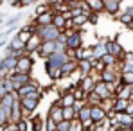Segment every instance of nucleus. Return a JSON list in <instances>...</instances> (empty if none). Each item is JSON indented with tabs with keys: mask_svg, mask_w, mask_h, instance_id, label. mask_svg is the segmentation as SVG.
I'll return each instance as SVG.
<instances>
[{
	"mask_svg": "<svg viewBox=\"0 0 133 131\" xmlns=\"http://www.w3.org/2000/svg\"><path fill=\"white\" fill-rule=\"evenodd\" d=\"M61 32H63V31H59V29L54 27V25H38V27H36V34H38L43 42H56Z\"/></svg>",
	"mask_w": 133,
	"mask_h": 131,
	"instance_id": "f257e3e1",
	"label": "nucleus"
},
{
	"mask_svg": "<svg viewBox=\"0 0 133 131\" xmlns=\"http://www.w3.org/2000/svg\"><path fill=\"white\" fill-rule=\"evenodd\" d=\"M47 117L52 119L56 124H59L61 120H65V119H63V106H61V101H59V99H56V101L50 104V108L47 111Z\"/></svg>",
	"mask_w": 133,
	"mask_h": 131,
	"instance_id": "f03ea898",
	"label": "nucleus"
},
{
	"mask_svg": "<svg viewBox=\"0 0 133 131\" xmlns=\"http://www.w3.org/2000/svg\"><path fill=\"white\" fill-rule=\"evenodd\" d=\"M32 66H34V59H32V56H31V54H23V56L18 58V61H16V72L31 74Z\"/></svg>",
	"mask_w": 133,
	"mask_h": 131,
	"instance_id": "7ed1b4c3",
	"label": "nucleus"
},
{
	"mask_svg": "<svg viewBox=\"0 0 133 131\" xmlns=\"http://www.w3.org/2000/svg\"><path fill=\"white\" fill-rule=\"evenodd\" d=\"M7 77L13 81V85H15V90H16V92H18L23 85H27V83L31 81V74H22V72H16V70L9 72Z\"/></svg>",
	"mask_w": 133,
	"mask_h": 131,
	"instance_id": "20e7f679",
	"label": "nucleus"
},
{
	"mask_svg": "<svg viewBox=\"0 0 133 131\" xmlns=\"http://www.w3.org/2000/svg\"><path fill=\"white\" fill-rule=\"evenodd\" d=\"M66 61H70V59H68V56H66L65 52H54L52 56H49L45 59V63H49V65H52V66H58V68H61Z\"/></svg>",
	"mask_w": 133,
	"mask_h": 131,
	"instance_id": "39448f33",
	"label": "nucleus"
},
{
	"mask_svg": "<svg viewBox=\"0 0 133 131\" xmlns=\"http://www.w3.org/2000/svg\"><path fill=\"white\" fill-rule=\"evenodd\" d=\"M34 92H43V88L40 86L36 81H32V79H31V81H29L27 85H23V86L20 88L16 93H18V95H20V99H22V97H25V95H31V93H34Z\"/></svg>",
	"mask_w": 133,
	"mask_h": 131,
	"instance_id": "423d86ee",
	"label": "nucleus"
},
{
	"mask_svg": "<svg viewBox=\"0 0 133 131\" xmlns=\"http://www.w3.org/2000/svg\"><path fill=\"white\" fill-rule=\"evenodd\" d=\"M54 52H56V42H43L42 47L38 49V52H36V54H38L42 59H47V58H49V56H52Z\"/></svg>",
	"mask_w": 133,
	"mask_h": 131,
	"instance_id": "0eeeda50",
	"label": "nucleus"
},
{
	"mask_svg": "<svg viewBox=\"0 0 133 131\" xmlns=\"http://www.w3.org/2000/svg\"><path fill=\"white\" fill-rule=\"evenodd\" d=\"M42 43H43V40H42L38 34H34V36L25 43V54H31V56H32V54H36V52H38V49L42 47Z\"/></svg>",
	"mask_w": 133,
	"mask_h": 131,
	"instance_id": "6e6552de",
	"label": "nucleus"
},
{
	"mask_svg": "<svg viewBox=\"0 0 133 131\" xmlns=\"http://www.w3.org/2000/svg\"><path fill=\"white\" fill-rule=\"evenodd\" d=\"M104 2V13L110 15V16H115L121 13V2L122 0H103Z\"/></svg>",
	"mask_w": 133,
	"mask_h": 131,
	"instance_id": "1a4fd4ad",
	"label": "nucleus"
},
{
	"mask_svg": "<svg viewBox=\"0 0 133 131\" xmlns=\"http://www.w3.org/2000/svg\"><path fill=\"white\" fill-rule=\"evenodd\" d=\"M92 49H94V58L95 59H103V56L108 54V50H106V38H101L97 43L92 45Z\"/></svg>",
	"mask_w": 133,
	"mask_h": 131,
	"instance_id": "9d476101",
	"label": "nucleus"
},
{
	"mask_svg": "<svg viewBox=\"0 0 133 131\" xmlns=\"http://www.w3.org/2000/svg\"><path fill=\"white\" fill-rule=\"evenodd\" d=\"M92 120H94L95 124H99V122H106V120H108V113L101 108V104L92 106Z\"/></svg>",
	"mask_w": 133,
	"mask_h": 131,
	"instance_id": "9b49d317",
	"label": "nucleus"
},
{
	"mask_svg": "<svg viewBox=\"0 0 133 131\" xmlns=\"http://www.w3.org/2000/svg\"><path fill=\"white\" fill-rule=\"evenodd\" d=\"M66 47H70V49H81V47H85V43H83V32H81V29H79V31H76V32L68 38Z\"/></svg>",
	"mask_w": 133,
	"mask_h": 131,
	"instance_id": "f8f14e48",
	"label": "nucleus"
},
{
	"mask_svg": "<svg viewBox=\"0 0 133 131\" xmlns=\"http://www.w3.org/2000/svg\"><path fill=\"white\" fill-rule=\"evenodd\" d=\"M92 70H94V66H92V63H90V59H81V61H77V74H79V79L90 75Z\"/></svg>",
	"mask_w": 133,
	"mask_h": 131,
	"instance_id": "ddd939ff",
	"label": "nucleus"
},
{
	"mask_svg": "<svg viewBox=\"0 0 133 131\" xmlns=\"http://www.w3.org/2000/svg\"><path fill=\"white\" fill-rule=\"evenodd\" d=\"M54 11H49V13H45V15H40V16H36L32 22L36 23V25H52L54 22Z\"/></svg>",
	"mask_w": 133,
	"mask_h": 131,
	"instance_id": "4468645a",
	"label": "nucleus"
},
{
	"mask_svg": "<svg viewBox=\"0 0 133 131\" xmlns=\"http://www.w3.org/2000/svg\"><path fill=\"white\" fill-rule=\"evenodd\" d=\"M31 122V131H45V117L42 115H32Z\"/></svg>",
	"mask_w": 133,
	"mask_h": 131,
	"instance_id": "2eb2a0df",
	"label": "nucleus"
},
{
	"mask_svg": "<svg viewBox=\"0 0 133 131\" xmlns=\"http://www.w3.org/2000/svg\"><path fill=\"white\" fill-rule=\"evenodd\" d=\"M101 99H108V97H111V93H110V90H108V85L101 79V81H97L95 83V90H94Z\"/></svg>",
	"mask_w": 133,
	"mask_h": 131,
	"instance_id": "dca6fc26",
	"label": "nucleus"
},
{
	"mask_svg": "<svg viewBox=\"0 0 133 131\" xmlns=\"http://www.w3.org/2000/svg\"><path fill=\"white\" fill-rule=\"evenodd\" d=\"M77 83H79V86L83 88L87 93H92V92L95 90V79H92L90 75H87V77H81Z\"/></svg>",
	"mask_w": 133,
	"mask_h": 131,
	"instance_id": "f3484780",
	"label": "nucleus"
},
{
	"mask_svg": "<svg viewBox=\"0 0 133 131\" xmlns=\"http://www.w3.org/2000/svg\"><path fill=\"white\" fill-rule=\"evenodd\" d=\"M61 72H63V77H70L74 72H77V59H70V61H66L65 65L61 66Z\"/></svg>",
	"mask_w": 133,
	"mask_h": 131,
	"instance_id": "a211bd4d",
	"label": "nucleus"
},
{
	"mask_svg": "<svg viewBox=\"0 0 133 131\" xmlns=\"http://www.w3.org/2000/svg\"><path fill=\"white\" fill-rule=\"evenodd\" d=\"M77 119L85 124V122H88V120H92V106H90L88 102L83 106V108L79 109V113H77Z\"/></svg>",
	"mask_w": 133,
	"mask_h": 131,
	"instance_id": "6ab92c4d",
	"label": "nucleus"
},
{
	"mask_svg": "<svg viewBox=\"0 0 133 131\" xmlns=\"http://www.w3.org/2000/svg\"><path fill=\"white\" fill-rule=\"evenodd\" d=\"M115 101H117V97H115V95H111V97H108V99H103L101 108L104 109L106 113H111V111H113V108H115Z\"/></svg>",
	"mask_w": 133,
	"mask_h": 131,
	"instance_id": "aec40b11",
	"label": "nucleus"
},
{
	"mask_svg": "<svg viewBox=\"0 0 133 131\" xmlns=\"http://www.w3.org/2000/svg\"><path fill=\"white\" fill-rule=\"evenodd\" d=\"M58 99L61 101V106H63V108H70V106L76 104V97H74V93H63V95L58 97Z\"/></svg>",
	"mask_w": 133,
	"mask_h": 131,
	"instance_id": "412c9836",
	"label": "nucleus"
},
{
	"mask_svg": "<svg viewBox=\"0 0 133 131\" xmlns=\"http://www.w3.org/2000/svg\"><path fill=\"white\" fill-rule=\"evenodd\" d=\"M117 119H119V122L122 124V126H128V128H133V115L130 113H117Z\"/></svg>",
	"mask_w": 133,
	"mask_h": 131,
	"instance_id": "4be33fe9",
	"label": "nucleus"
},
{
	"mask_svg": "<svg viewBox=\"0 0 133 131\" xmlns=\"http://www.w3.org/2000/svg\"><path fill=\"white\" fill-rule=\"evenodd\" d=\"M7 47H9V49H13V50H18V52H25V43H23L18 36H15V38L9 42Z\"/></svg>",
	"mask_w": 133,
	"mask_h": 131,
	"instance_id": "5701e85b",
	"label": "nucleus"
},
{
	"mask_svg": "<svg viewBox=\"0 0 133 131\" xmlns=\"http://www.w3.org/2000/svg\"><path fill=\"white\" fill-rule=\"evenodd\" d=\"M77 109L74 108V106H70V108H63V119L68 120V122H72V120H76L77 119Z\"/></svg>",
	"mask_w": 133,
	"mask_h": 131,
	"instance_id": "b1692460",
	"label": "nucleus"
},
{
	"mask_svg": "<svg viewBox=\"0 0 133 131\" xmlns=\"http://www.w3.org/2000/svg\"><path fill=\"white\" fill-rule=\"evenodd\" d=\"M117 20L122 23V25L130 27V25L133 23V16L130 15V13H128V11H122V13H119V15H117Z\"/></svg>",
	"mask_w": 133,
	"mask_h": 131,
	"instance_id": "393cba45",
	"label": "nucleus"
},
{
	"mask_svg": "<svg viewBox=\"0 0 133 131\" xmlns=\"http://www.w3.org/2000/svg\"><path fill=\"white\" fill-rule=\"evenodd\" d=\"M94 13H104V2L103 0H87Z\"/></svg>",
	"mask_w": 133,
	"mask_h": 131,
	"instance_id": "a878e982",
	"label": "nucleus"
},
{
	"mask_svg": "<svg viewBox=\"0 0 133 131\" xmlns=\"http://www.w3.org/2000/svg\"><path fill=\"white\" fill-rule=\"evenodd\" d=\"M128 104H130V101H126V99H117L113 111H115V113H124V111L128 109Z\"/></svg>",
	"mask_w": 133,
	"mask_h": 131,
	"instance_id": "bb28decb",
	"label": "nucleus"
},
{
	"mask_svg": "<svg viewBox=\"0 0 133 131\" xmlns=\"http://www.w3.org/2000/svg\"><path fill=\"white\" fill-rule=\"evenodd\" d=\"M72 20H74V25H76L77 29H83L87 23H90L88 22V15H79V16H74Z\"/></svg>",
	"mask_w": 133,
	"mask_h": 131,
	"instance_id": "cd10ccee",
	"label": "nucleus"
},
{
	"mask_svg": "<svg viewBox=\"0 0 133 131\" xmlns=\"http://www.w3.org/2000/svg\"><path fill=\"white\" fill-rule=\"evenodd\" d=\"M16 61H18V58H13V56L4 58V65H5V68H7V72L16 70Z\"/></svg>",
	"mask_w": 133,
	"mask_h": 131,
	"instance_id": "c85d7f7f",
	"label": "nucleus"
},
{
	"mask_svg": "<svg viewBox=\"0 0 133 131\" xmlns=\"http://www.w3.org/2000/svg\"><path fill=\"white\" fill-rule=\"evenodd\" d=\"M52 25H54V27H58L59 31H63V29H65V25H66L65 16H63V15H54V22H52Z\"/></svg>",
	"mask_w": 133,
	"mask_h": 131,
	"instance_id": "c756f323",
	"label": "nucleus"
},
{
	"mask_svg": "<svg viewBox=\"0 0 133 131\" xmlns=\"http://www.w3.org/2000/svg\"><path fill=\"white\" fill-rule=\"evenodd\" d=\"M49 11H52V5L47 2V4H38L36 5V16H40V15H45V13H49Z\"/></svg>",
	"mask_w": 133,
	"mask_h": 131,
	"instance_id": "7c9ffc66",
	"label": "nucleus"
},
{
	"mask_svg": "<svg viewBox=\"0 0 133 131\" xmlns=\"http://www.w3.org/2000/svg\"><path fill=\"white\" fill-rule=\"evenodd\" d=\"M87 102H88L90 106H97V104L103 102V99H101L95 92H92V93H88V97H87Z\"/></svg>",
	"mask_w": 133,
	"mask_h": 131,
	"instance_id": "2f4dec72",
	"label": "nucleus"
},
{
	"mask_svg": "<svg viewBox=\"0 0 133 131\" xmlns=\"http://www.w3.org/2000/svg\"><path fill=\"white\" fill-rule=\"evenodd\" d=\"M16 131H31V122L25 120V119L18 120V122H16Z\"/></svg>",
	"mask_w": 133,
	"mask_h": 131,
	"instance_id": "473e14b6",
	"label": "nucleus"
},
{
	"mask_svg": "<svg viewBox=\"0 0 133 131\" xmlns=\"http://www.w3.org/2000/svg\"><path fill=\"white\" fill-rule=\"evenodd\" d=\"M45 131H58V124L49 117H45Z\"/></svg>",
	"mask_w": 133,
	"mask_h": 131,
	"instance_id": "72a5a7b5",
	"label": "nucleus"
},
{
	"mask_svg": "<svg viewBox=\"0 0 133 131\" xmlns=\"http://www.w3.org/2000/svg\"><path fill=\"white\" fill-rule=\"evenodd\" d=\"M70 131H85V126H83V122H81L79 119L72 120V122H70Z\"/></svg>",
	"mask_w": 133,
	"mask_h": 131,
	"instance_id": "f704fd0d",
	"label": "nucleus"
},
{
	"mask_svg": "<svg viewBox=\"0 0 133 131\" xmlns=\"http://www.w3.org/2000/svg\"><path fill=\"white\" fill-rule=\"evenodd\" d=\"M103 63L106 66H111V65H115L117 63V58L115 56H111V54H106V56H103V59H101Z\"/></svg>",
	"mask_w": 133,
	"mask_h": 131,
	"instance_id": "c9c22d12",
	"label": "nucleus"
},
{
	"mask_svg": "<svg viewBox=\"0 0 133 131\" xmlns=\"http://www.w3.org/2000/svg\"><path fill=\"white\" fill-rule=\"evenodd\" d=\"M122 81L126 85H133V72H122Z\"/></svg>",
	"mask_w": 133,
	"mask_h": 131,
	"instance_id": "e433bc0d",
	"label": "nucleus"
},
{
	"mask_svg": "<svg viewBox=\"0 0 133 131\" xmlns=\"http://www.w3.org/2000/svg\"><path fill=\"white\" fill-rule=\"evenodd\" d=\"M58 131H70V122L68 120H61L58 124Z\"/></svg>",
	"mask_w": 133,
	"mask_h": 131,
	"instance_id": "4c0bfd02",
	"label": "nucleus"
},
{
	"mask_svg": "<svg viewBox=\"0 0 133 131\" xmlns=\"http://www.w3.org/2000/svg\"><path fill=\"white\" fill-rule=\"evenodd\" d=\"M81 11H83V15H88V16L92 15V13H94V11H92V7L88 5V2H87V0L81 4Z\"/></svg>",
	"mask_w": 133,
	"mask_h": 131,
	"instance_id": "58836bf2",
	"label": "nucleus"
},
{
	"mask_svg": "<svg viewBox=\"0 0 133 131\" xmlns=\"http://www.w3.org/2000/svg\"><path fill=\"white\" fill-rule=\"evenodd\" d=\"M99 15H101V13H92V15H90V16H88V22H90V23H94V25H95V23L99 22Z\"/></svg>",
	"mask_w": 133,
	"mask_h": 131,
	"instance_id": "ea45409f",
	"label": "nucleus"
},
{
	"mask_svg": "<svg viewBox=\"0 0 133 131\" xmlns=\"http://www.w3.org/2000/svg\"><path fill=\"white\" fill-rule=\"evenodd\" d=\"M65 54L68 56V59H76V49H70V47H66Z\"/></svg>",
	"mask_w": 133,
	"mask_h": 131,
	"instance_id": "a19ab883",
	"label": "nucleus"
},
{
	"mask_svg": "<svg viewBox=\"0 0 133 131\" xmlns=\"http://www.w3.org/2000/svg\"><path fill=\"white\" fill-rule=\"evenodd\" d=\"M9 92H7V88H5V85H4V79H0V99L4 97V95H7Z\"/></svg>",
	"mask_w": 133,
	"mask_h": 131,
	"instance_id": "79ce46f5",
	"label": "nucleus"
},
{
	"mask_svg": "<svg viewBox=\"0 0 133 131\" xmlns=\"http://www.w3.org/2000/svg\"><path fill=\"white\" fill-rule=\"evenodd\" d=\"M70 13H72V18H74V16H79V15H83L81 7H72V9H70Z\"/></svg>",
	"mask_w": 133,
	"mask_h": 131,
	"instance_id": "37998d69",
	"label": "nucleus"
},
{
	"mask_svg": "<svg viewBox=\"0 0 133 131\" xmlns=\"http://www.w3.org/2000/svg\"><path fill=\"white\" fill-rule=\"evenodd\" d=\"M5 2L13 7H22V0H5Z\"/></svg>",
	"mask_w": 133,
	"mask_h": 131,
	"instance_id": "c03bdc74",
	"label": "nucleus"
},
{
	"mask_svg": "<svg viewBox=\"0 0 133 131\" xmlns=\"http://www.w3.org/2000/svg\"><path fill=\"white\" fill-rule=\"evenodd\" d=\"M126 113L133 115V101H130V104H128V109H126Z\"/></svg>",
	"mask_w": 133,
	"mask_h": 131,
	"instance_id": "a18cd8bd",
	"label": "nucleus"
},
{
	"mask_svg": "<svg viewBox=\"0 0 133 131\" xmlns=\"http://www.w3.org/2000/svg\"><path fill=\"white\" fill-rule=\"evenodd\" d=\"M32 2H36V0H22V5H31Z\"/></svg>",
	"mask_w": 133,
	"mask_h": 131,
	"instance_id": "49530a36",
	"label": "nucleus"
},
{
	"mask_svg": "<svg viewBox=\"0 0 133 131\" xmlns=\"http://www.w3.org/2000/svg\"><path fill=\"white\" fill-rule=\"evenodd\" d=\"M4 45H5V40H0V49H2Z\"/></svg>",
	"mask_w": 133,
	"mask_h": 131,
	"instance_id": "de8ad7c7",
	"label": "nucleus"
},
{
	"mask_svg": "<svg viewBox=\"0 0 133 131\" xmlns=\"http://www.w3.org/2000/svg\"><path fill=\"white\" fill-rule=\"evenodd\" d=\"M61 2H66V4H70V2H74V0H61Z\"/></svg>",
	"mask_w": 133,
	"mask_h": 131,
	"instance_id": "09e8293b",
	"label": "nucleus"
},
{
	"mask_svg": "<svg viewBox=\"0 0 133 131\" xmlns=\"http://www.w3.org/2000/svg\"><path fill=\"white\" fill-rule=\"evenodd\" d=\"M130 101H133V95H131V99H130Z\"/></svg>",
	"mask_w": 133,
	"mask_h": 131,
	"instance_id": "8fccbe9b",
	"label": "nucleus"
}]
</instances>
